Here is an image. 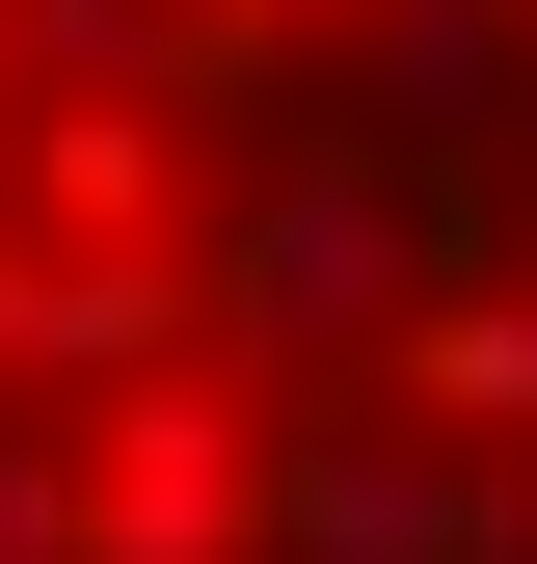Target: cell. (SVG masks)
Returning a JSON list of instances; mask_svg holds the SVG:
<instances>
[{
    "mask_svg": "<svg viewBox=\"0 0 537 564\" xmlns=\"http://www.w3.org/2000/svg\"><path fill=\"white\" fill-rule=\"evenodd\" d=\"M430 269H457V216L376 162V134H322V162H268L242 216L188 242V349H216V377H350V349L430 323Z\"/></svg>",
    "mask_w": 537,
    "mask_h": 564,
    "instance_id": "6da1fadb",
    "label": "cell"
},
{
    "mask_svg": "<svg viewBox=\"0 0 537 564\" xmlns=\"http://www.w3.org/2000/svg\"><path fill=\"white\" fill-rule=\"evenodd\" d=\"M268 564H537V457L430 403H296L268 431Z\"/></svg>",
    "mask_w": 537,
    "mask_h": 564,
    "instance_id": "7a4b0ae2",
    "label": "cell"
},
{
    "mask_svg": "<svg viewBox=\"0 0 537 564\" xmlns=\"http://www.w3.org/2000/svg\"><path fill=\"white\" fill-rule=\"evenodd\" d=\"M81 564H268V403L216 349H162V377L81 403Z\"/></svg>",
    "mask_w": 537,
    "mask_h": 564,
    "instance_id": "3957f363",
    "label": "cell"
},
{
    "mask_svg": "<svg viewBox=\"0 0 537 564\" xmlns=\"http://www.w3.org/2000/svg\"><path fill=\"white\" fill-rule=\"evenodd\" d=\"M162 349H188L162 242H0V377L28 403H108V377H162Z\"/></svg>",
    "mask_w": 537,
    "mask_h": 564,
    "instance_id": "277c9868",
    "label": "cell"
},
{
    "mask_svg": "<svg viewBox=\"0 0 537 564\" xmlns=\"http://www.w3.org/2000/svg\"><path fill=\"white\" fill-rule=\"evenodd\" d=\"M430 431H484V457H537V269H430V323L376 349Z\"/></svg>",
    "mask_w": 537,
    "mask_h": 564,
    "instance_id": "5b68a950",
    "label": "cell"
},
{
    "mask_svg": "<svg viewBox=\"0 0 537 564\" xmlns=\"http://www.w3.org/2000/svg\"><path fill=\"white\" fill-rule=\"evenodd\" d=\"M350 28H376V162L511 134V0H350Z\"/></svg>",
    "mask_w": 537,
    "mask_h": 564,
    "instance_id": "8992f818",
    "label": "cell"
},
{
    "mask_svg": "<svg viewBox=\"0 0 537 564\" xmlns=\"http://www.w3.org/2000/svg\"><path fill=\"white\" fill-rule=\"evenodd\" d=\"M0 28H28L54 108H188L216 82V0H0Z\"/></svg>",
    "mask_w": 537,
    "mask_h": 564,
    "instance_id": "52a82bcc",
    "label": "cell"
},
{
    "mask_svg": "<svg viewBox=\"0 0 537 564\" xmlns=\"http://www.w3.org/2000/svg\"><path fill=\"white\" fill-rule=\"evenodd\" d=\"M0 82H28V28H0Z\"/></svg>",
    "mask_w": 537,
    "mask_h": 564,
    "instance_id": "ba28073f",
    "label": "cell"
}]
</instances>
